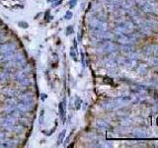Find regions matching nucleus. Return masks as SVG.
Listing matches in <instances>:
<instances>
[{
	"mask_svg": "<svg viewBox=\"0 0 158 148\" xmlns=\"http://www.w3.org/2000/svg\"><path fill=\"white\" fill-rule=\"evenodd\" d=\"M66 105H65V100H63L61 103H59L58 110H59V116H61V121L64 123L65 121V116H66Z\"/></svg>",
	"mask_w": 158,
	"mask_h": 148,
	"instance_id": "nucleus-1",
	"label": "nucleus"
},
{
	"mask_svg": "<svg viewBox=\"0 0 158 148\" xmlns=\"http://www.w3.org/2000/svg\"><path fill=\"white\" fill-rule=\"evenodd\" d=\"M65 133H66L65 129H63V130L59 133L58 138V144H61L63 142V139H64V137H65Z\"/></svg>",
	"mask_w": 158,
	"mask_h": 148,
	"instance_id": "nucleus-2",
	"label": "nucleus"
},
{
	"mask_svg": "<svg viewBox=\"0 0 158 148\" xmlns=\"http://www.w3.org/2000/svg\"><path fill=\"white\" fill-rule=\"evenodd\" d=\"M77 3V0H70V1L68 2V6H69V9H72L73 7L76 5Z\"/></svg>",
	"mask_w": 158,
	"mask_h": 148,
	"instance_id": "nucleus-3",
	"label": "nucleus"
},
{
	"mask_svg": "<svg viewBox=\"0 0 158 148\" xmlns=\"http://www.w3.org/2000/svg\"><path fill=\"white\" fill-rule=\"evenodd\" d=\"M64 18L66 20H70L71 18H72V12H71V11L69 10V11H67V12L65 13V16H64Z\"/></svg>",
	"mask_w": 158,
	"mask_h": 148,
	"instance_id": "nucleus-4",
	"label": "nucleus"
},
{
	"mask_svg": "<svg viewBox=\"0 0 158 148\" xmlns=\"http://www.w3.org/2000/svg\"><path fill=\"white\" fill-rule=\"evenodd\" d=\"M73 33V27L72 26H68L66 29V36H68V35H71Z\"/></svg>",
	"mask_w": 158,
	"mask_h": 148,
	"instance_id": "nucleus-5",
	"label": "nucleus"
},
{
	"mask_svg": "<svg viewBox=\"0 0 158 148\" xmlns=\"http://www.w3.org/2000/svg\"><path fill=\"white\" fill-rule=\"evenodd\" d=\"M70 56L72 57L74 60H76V55L74 54V49H73V47H71V49H70Z\"/></svg>",
	"mask_w": 158,
	"mask_h": 148,
	"instance_id": "nucleus-6",
	"label": "nucleus"
},
{
	"mask_svg": "<svg viewBox=\"0 0 158 148\" xmlns=\"http://www.w3.org/2000/svg\"><path fill=\"white\" fill-rule=\"evenodd\" d=\"M19 25H20V27L24 28V29H27L28 26H29L27 23H26V22H20V23H19Z\"/></svg>",
	"mask_w": 158,
	"mask_h": 148,
	"instance_id": "nucleus-7",
	"label": "nucleus"
},
{
	"mask_svg": "<svg viewBox=\"0 0 158 148\" xmlns=\"http://www.w3.org/2000/svg\"><path fill=\"white\" fill-rule=\"evenodd\" d=\"M44 99H47V95L46 94H42V100L44 101Z\"/></svg>",
	"mask_w": 158,
	"mask_h": 148,
	"instance_id": "nucleus-8",
	"label": "nucleus"
},
{
	"mask_svg": "<svg viewBox=\"0 0 158 148\" xmlns=\"http://www.w3.org/2000/svg\"><path fill=\"white\" fill-rule=\"evenodd\" d=\"M61 1H62V0H58V3H56V4H54V6H58V5H59V4H61Z\"/></svg>",
	"mask_w": 158,
	"mask_h": 148,
	"instance_id": "nucleus-9",
	"label": "nucleus"
}]
</instances>
